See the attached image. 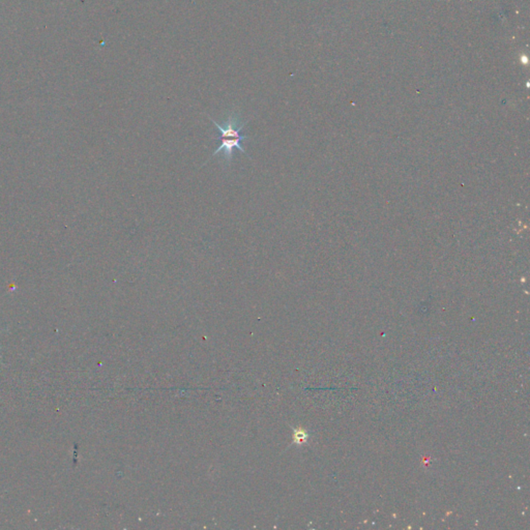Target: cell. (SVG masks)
<instances>
[{"label": "cell", "instance_id": "6da1fadb", "mask_svg": "<svg viewBox=\"0 0 530 530\" xmlns=\"http://www.w3.org/2000/svg\"><path fill=\"white\" fill-rule=\"evenodd\" d=\"M208 118L211 120V122L215 124L216 129H218V132H219L220 137L218 139L221 141L219 147L213 152V154H211V159L220 154V152H223V160H224L225 164H226V167H229L232 160H233L234 149H236L240 150L243 154L249 157L248 152H245V149H243L242 143L245 142V140H250V138L248 137V136L242 135V134H240L243 127H245V124L249 122V120H247V122H243L240 115H238V112L229 113L223 122H216V120H213V118H211V116H208Z\"/></svg>", "mask_w": 530, "mask_h": 530}]
</instances>
